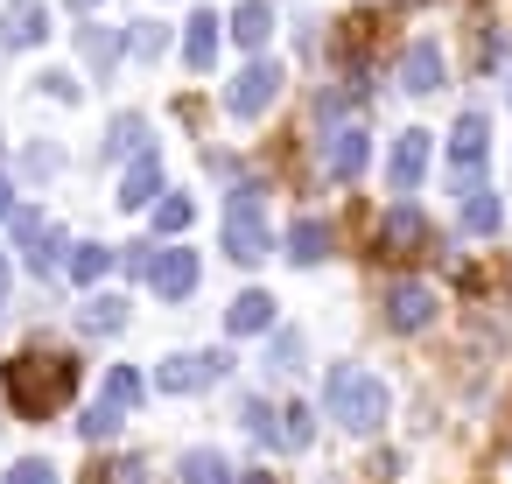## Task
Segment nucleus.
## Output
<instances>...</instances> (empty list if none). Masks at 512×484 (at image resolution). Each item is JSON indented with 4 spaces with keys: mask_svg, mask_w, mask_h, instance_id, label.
<instances>
[{
    "mask_svg": "<svg viewBox=\"0 0 512 484\" xmlns=\"http://www.w3.org/2000/svg\"><path fill=\"white\" fill-rule=\"evenodd\" d=\"M239 484H274V477H239Z\"/></svg>",
    "mask_w": 512,
    "mask_h": 484,
    "instance_id": "35",
    "label": "nucleus"
},
{
    "mask_svg": "<svg viewBox=\"0 0 512 484\" xmlns=\"http://www.w3.org/2000/svg\"><path fill=\"white\" fill-rule=\"evenodd\" d=\"M92 484H141V463H134V456H127V463H113V470H99V477H92Z\"/></svg>",
    "mask_w": 512,
    "mask_h": 484,
    "instance_id": "32",
    "label": "nucleus"
},
{
    "mask_svg": "<svg viewBox=\"0 0 512 484\" xmlns=\"http://www.w3.org/2000/svg\"><path fill=\"white\" fill-rule=\"evenodd\" d=\"M0 302H8V267H0Z\"/></svg>",
    "mask_w": 512,
    "mask_h": 484,
    "instance_id": "34",
    "label": "nucleus"
},
{
    "mask_svg": "<svg viewBox=\"0 0 512 484\" xmlns=\"http://www.w3.org/2000/svg\"><path fill=\"white\" fill-rule=\"evenodd\" d=\"M0 218H8V183H0Z\"/></svg>",
    "mask_w": 512,
    "mask_h": 484,
    "instance_id": "33",
    "label": "nucleus"
},
{
    "mask_svg": "<svg viewBox=\"0 0 512 484\" xmlns=\"http://www.w3.org/2000/svg\"><path fill=\"white\" fill-rule=\"evenodd\" d=\"M323 407H330V421L337 428H351V435H372L379 421H386V386L365 372V365H337L330 379H323Z\"/></svg>",
    "mask_w": 512,
    "mask_h": 484,
    "instance_id": "2",
    "label": "nucleus"
},
{
    "mask_svg": "<svg viewBox=\"0 0 512 484\" xmlns=\"http://www.w3.org/2000/svg\"><path fill=\"white\" fill-rule=\"evenodd\" d=\"M379 246H386L393 260H400L407 246H421V211H414V204H393V211L379 218Z\"/></svg>",
    "mask_w": 512,
    "mask_h": 484,
    "instance_id": "16",
    "label": "nucleus"
},
{
    "mask_svg": "<svg viewBox=\"0 0 512 484\" xmlns=\"http://www.w3.org/2000/svg\"><path fill=\"white\" fill-rule=\"evenodd\" d=\"M155 225H162V232H183V225H190V197H169V204L155 211Z\"/></svg>",
    "mask_w": 512,
    "mask_h": 484,
    "instance_id": "30",
    "label": "nucleus"
},
{
    "mask_svg": "<svg viewBox=\"0 0 512 484\" xmlns=\"http://www.w3.org/2000/svg\"><path fill=\"white\" fill-rule=\"evenodd\" d=\"M85 330H106V337H113V330H127V302H120V295H92Z\"/></svg>",
    "mask_w": 512,
    "mask_h": 484,
    "instance_id": "21",
    "label": "nucleus"
},
{
    "mask_svg": "<svg viewBox=\"0 0 512 484\" xmlns=\"http://www.w3.org/2000/svg\"><path fill=\"white\" fill-rule=\"evenodd\" d=\"M386 176H393V190H400V197H407V190L428 176V134H421V127H407V134L393 141V162H386Z\"/></svg>",
    "mask_w": 512,
    "mask_h": 484,
    "instance_id": "10",
    "label": "nucleus"
},
{
    "mask_svg": "<svg viewBox=\"0 0 512 484\" xmlns=\"http://www.w3.org/2000/svg\"><path fill=\"white\" fill-rule=\"evenodd\" d=\"M36 36H50V8H43V0H8V15H0V43L29 50Z\"/></svg>",
    "mask_w": 512,
    "mask_h": 484,
    "instance_id": "9",
    "label": "nucleus"
},
{
    "mask_svg": "<svg viewBox=\"0 0 512 484\" xmlns=\"http://www.w3.org/2000/svg\"><path fill=\"white\" fill-rule=\"evenodd\" d=\"M148 190H162V162H155V155H141V162L127 169V183H120V204H148Z\"/></svg>",
    "mask_w": 512,
    "mask_h": 484,
    "instance_id": "20",
    "label": "nucleus"
},
{
    "mask_svg": "<svg viewBox=\"0 0 512 484\" xmlns=\"http://www.w3.org/2000/svg\"><path fill=\"white\" fill-rule=\"evenodd\" d=\"M225 330H232V337H260V330H274V295L246 288V295L225 309Z\"/></svg>",
    "mask_w": 512,
    "mask_h": 484,
    "instance_id": "14",
    "label": "nucleus"
},
{
    "mask_svg": "<svg viewBox=\"0 0 512 484\" xmlns=\"http://www.w3.org/2000/svg\"><path fill=\"white\" fill-rule=\"evenodd\" d=\"M225 351H183V358H169V365H155V386L162 393H197V386H211V379H225Z\"/></svg>",
    "mask_w": 512,
    "mask_h": 484,
    "instance_id": "4",
    "label": "nucleus"
},
{
    "mask_svg": "<svg viewBox=\"0 0 512 484\" xmlns=\"http://www.w3.org/2000/svg\"><path fill=\"white\" fill-rule=\"evenodd\" d=\"M99 400H113V407L127 414V407L141 400V372H134V365H113V372H106V393H99Z\"/></svg>",
    "mask_w": 512,
    "mask_h": 484,
    "instance_id": "22",
    "label": "nucleus"
},
{
    "mask_svg": "<svg viewBox=\"0 0 512 484\" xmlns=\"http://www.w3.org/2000/svg\"><path fill=\"white\" fill-rule=\"evenodd\" d=\"M0 386H8V407L22 414V421H43V414H57L64 400H71V386H78V365L71 358H43V351H22V358H8L0 365Z\"/></svg>",
    "mask_w": 512,
    "mask_h": 484,
    "instance_id": "1",
    "label": "nucleus"
},
{
    "mask_svg": "<svg viewBox=\"0 0 512 484\" xmlns=\"http://www.w3.org/2000/svg\"><path fill=\"white\" fill-rule=\"evenodd\" d=\"M78 8H92V0H78Z\"/></svg>",
    "mask_w": 512,
    "mask_h": 484,
    "instance_id": "36",
    "label": "nucleus"
},
{
    "mask_svg": "<svg viewBox=\"0 0 512 484\" xmlns=\"http://www.w3.org/2000/svg\"><path fill=\"white\" fill-rule=\"evenodd\" d=\"M267 365H274V372H295V365H302V337H295V330H281V337H274V358H267Z\"/></svg>",
    "mask_w": 512,
    "mask_h": 484,
    "instance_id": "27",
    "label": "nucleus"
},
{
    "mask_svg": "<svg viewBox=\"0 0 512 484\" xmlns=\"http://www.w3.org/2000/svg\"><path fill=\"white\" fill-rule=\"evenodd\" d=\"M274 92H281V64H246V71H239V85L225 92V106H232L239 120H253L260 106H274Z\"/></svg>",
    "mask_w": 512,
    "mask_h": 484,
    "instance_id": "6",
    "label": "nucleus"
},
{
    "mask_svg": "<svg viewBox=\"0 0 512 484\" xmlns=\"http://www.w3.org/2000/svg\"><path fill=\"white\" fill-rule=\"evenodd\" d=\"M176 484H232V463H225L218 449H190V456L176 463Z\"/></svg>",
    "mask_w": 512,
    "mask_h": 484,
    "instance_id": "18",
    "label": "nucleus"
},
{
    "mask_svg": "<svg viewBox=\"0 0 512 484\" xmlns=\"http://www.w3.org/2000/svg\"><path fill=\"white\" fill-rule=\"evenodd\" d=\"M134 50H141V57H162V50H169V36H162L155 22H141V29H134Z\"/></svg>",
    "mask_w": 512,
    "mask_h": 484,
    "instance_id": "31",
    "label": "nucleus"
},
{
    "mask_svg": "<svg viewBox=\"0 0 512 484\" xmlns=\"http://www.w3.org/2000/svg\"><path fill=\"white\" fill-rule=\"evenodd\" d=\"M309 435H316V414L309 407H281V449H309Z\"/></svg>",
    "mask_w": 512,
    "mask_h": 484,
    "instance_id": "23",
    "label": "nucleus"
},
{
    "mask_svg": "<svg viewBox=\"0 0 512 484\" xmlns=\"http://www.w3.org/2000/svg\"><path fill=\"white\" fill-rule=\"evenodd\" d=\"M218 15H190V36H183V64L190 71H211V57H218Z\"/></svg>",
    "mask_w": 512,
    "mask_h": 484,
    "instance_id": "17",
    "label": "nucleus"
},
{
    "mask_svg": "<svg viewBox=\"0 0 512 484\" xmlns=\"http://www.w3.org/2000/svg\"><path fill=\"white\" fill-rule=\"evenodd\" d=\"M113 428H120V407H113V400H92V407H85V421H78V435H85V442H99V435H113Z\"/></svg>",
    "mask_w": 512,
    "mask_h": 484,
    "instance_id": "24",
    "label": "nucleus"
},
{
    "mask_svg": "<svg viewBox=\"0 0 512 484\" xmlns=\"http://www.w3.org/2000/svg\"><path fill=\"white\" fill-rule=\"evenodd\" d=\"M85 57H92V64H113V57H120V36H113V29H106V36L85 29Z\"/></svg>",
    "mask_w": 512,
    "mask_h": 484,
    "instance_id": "29",
    "label": "nucleus"
},
{
    "mask_svg": "<svg viewBox=\"0 0 512 484\" xmlns=\"http://www.w3.org/2000/svg\"><path fill=\"white\" fill-rule=\"evenodd\" d=\"M400 85L407 92H442V50L435 43H407L400 50Z\"/></svg>",
    "mask_w": 512,
    "mask_h": 484,
    "instance_id": "12",
    "label": "nucleus"
},
{
    "mask_svg": "<svg viewBox=\"0 0 512 484\" xmlns=\"http://www.w3.org/2000/svg\"><path fill=\"white\" fill-rule=\"evenodd\" d=\"M225 253H232L239 267L267 260V218H260V190H253V183L232 190V211H225Z\"/></svg>",
    "mask_w": 512,
    "mask_h": 484,
    "instance_id": "3",
    "label": "nucleus"
},
{
    "mask_svg": "<svg viewBox=\"0 0 512 484\" xmlns=\"http://www.w3.org/2000/svg\"><path fill=\"white\" fill-rule=\"evenodd\" d=\"M0 484H57V470L29 456V463H15V470H8V477H0Z\"/></svg>",
    "mask_w": 512,
    "mask_h": 484,
    "instance_id": "28",
    "label": "nucleus"
},
{
    "mask_svg": "<svg viewBox=\"0 0 512 484\" xmlns=\"http://www.w3.org/2000/svg\"><path fill=\"white\" fill-rule=\"evenodd\" d=\"M106 267H113V246H78V260H71V274H78V281H99Z\"/></svg>",
    "mask_w": 512,
    "mask_h": 484,
    "instance_id": "25",
    "label": "nucleus"
},
{
    "mask_svg": "<svg viewBox=\"0 0 512 484\" xmlns=\"http://www.w3.org/2000/svg\"><path fill=\"white\" fill-rule=\"evenodd\" d=\"M232 36H239L246 50H260V43L274 36V8H267V0H239V15H232Z\"/></svg>",
    "mask_w": 512,
    "mask_h": 484,
    "instance_id": "19",
    "label": "nucleus"
},
{
    "mask_svg": "<svg viewBox=\"0 0 512 484\" xmlns=\"http://www.w3.org/2000/svg\"><path fill=\"white\" fill-rule=\"evenodd\" d=\"M134 148H141V120H134V113H120V120H113V148H106V155H134Z\"/></svg>",
    "mask_w": 512,
    "mask_h": 484,
    "instance_id": "26",
    "label": "nucleus"
},
{
    "mask_svg": "<svg viewBox=\"0 0 512 484\" xmlns=\"http://www.w3.org/2000/svg\"><path fill=\"white\" fill-rule=\"evenodd\" d=\"M456 211H463V232L470 239H491L498 232V190H484V183H470V190H456Z\"/></svg>",
    "mask_w": 512,
    "mask_h": 484,
    "instance_id": "13",
    "label": "nucleus"
},
{
    "mask_svg": "<svg viewBox=\"0 0 512 484\" xmlns=\"http://www.w3.org/2000/svg\"><path fill=\"white\" fill-rule=\"evenodd\" d=\"M484 148H491V127H484V113H463V120H456V134H449L456 190H470V183H477V169H484Z\"/></svg>",
    "mask_w": 512,
    "mask_h": 484,
    "instance_id": "5",
    "label": "nucleus"
},
{
    "mask_svg": "<svg viewBox=\"0 0 512 484\" xmlns=\"http://www.w3.org/2000/svg\"><path fill=\"white\" fill-rule=\"evenodd\" d=\"M323 169H330L337 183H351V176L365 169V127H330V141H323Z\"/></svg>",
    "mask_w": 512,
    "mask_h": 484,
    "instance_id": "11",
    "label": "nucleus"
},
{
    "mask_svg": "<svg viewBox=\"0 0 512 484\" xmlns=\"http://www.w3.org/2000/svg\"><path fill=\"white\" fill-rule=\"evenodd\" d=\"M148 288H155L162 302H183V295L197 288V253H183V246L155 253V260H148Z\"/></svg>",
    "mask_w": 512,
    "mask_h": 484,
    "instance_id": "7",
    "label": "nucleus"
},
{
    "mask_svg": "<svg viewBox=\"0 0 512 484\" xmlns=\"http://www.w3.org/2000/svg\"><path fill=\"white\" fill-rule=\"evenodd\" d=\"M386 323H393V330H428V323H435V295H428L421 281H393V288H386Z\"/></svg>",
    "mask_w": 512,
    "mask_h": 484,
    "instance_id": "8",
    "label": "nucleus"
},
{
    "mask_svg": "<svg viewBox=\"0 0 512 484\" xmlns=\"http://www.w3.org/2000/svg\"><path fill=\"white\" fill-rule=\"evenodd\" d=\"M288 260H295V267L330 260V225H323V218H295V225H288Z\"/></svg>",
    "mask_w": 512,
    "mask_h": 484,
    "instance_id": "15",
    "label": "nucleus"
}]
</instances>
